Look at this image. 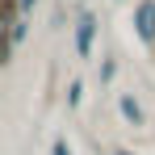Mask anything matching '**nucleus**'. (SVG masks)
I'll return each mask as SVG.
<instances>
[{
	"instance_id": "obj_1",
	"label": "nucleus",
	"mask_w": 155,
	"mask_h": 155,
	"mask_svg": "<svg viewBox=\"0 0 155 155\" xmlns=\"http://www.w3.org/2000/svg\"><path fill=\"white\" fill-rule=\"evenodd\" d=\"M134 29H138V38L155 46V0H138V8H134Z\"/></svg>"
},
{
	"instance_id": "obj_2",
	"label": "nucleus",
	"mask_w": 155,
	"mask_h": 155,
	"mask_svg": "<svg viewBox=\"0 0 155 155\" xmlns=\"http://www.w3.org/2000/svg\"><path fill=\"white\" fill-rule=\"evenodd\" d=\"M92 42H97V17L84 13V17L76 21V54H80V59L92 54Z\"/></svg>"
},
{
	"instance_id": "obj_3",
	"label": "nucleus",
	"mask_w": 155,
	"mask_h": 155,
	"mask_svg": "<svg viewBox=\"0 0 155 155\" xmlns=\"http://www.w3.org/2000/svg\"><path fill=\"white\" fill-rule=\"evenodd\" d=\"M117 109H122V117H126L130 126H143V109H138V101H134V97H126V92H122V97H117Z\"/></svg>"
},
{
	"instance_id": "obj_4",
	"label": "nucleus",
	"mask_w": 155,
	"mask_h": 155,
	"mask_svg": "<svg viewBox=\"0 0 155 155\" xmlns=\"http://www.w3.org/2000/svg\"><path fill=\"white\" fill-rule=\"evenodd\" d=\"M51 155H71V147H67V138H54V143H51Z\"/></svg>"
},
{
	"instance_id": "obj_5",
	"label": "nucleus",
	"mask_w": 155,
	"mask_h": 155,
	"mask_svg": "<svg viewBox=\"0 0 155 155\" xmlns=\"http://www.w3.org/2000/svg\"><path fill=\"white\" fill-rule=\"evenodd\" d=\"M109 80H113V59H105V63H101V84H109Z\"/></svg>"
},
{
	"instance_id": "obj_6",
	"label": "nucleus",
	"mask_w": 155,
	"mask_h": 155,
	"mask_svg": "<svg viewBox=\"0 0 155 155\" xmlns=\"http://www.w3.org/2000/svg\"><path fill=\"white\" fill-rule=\"evenodd\" d=\"M80 92H84L80 84H71V88H67V105H71V109H76V105H80Z\"/></svg>"
},
{
	"instance_id": "obj_7",
	"label": "nucleus",
	"mask_w": 155,
	"mask_h": 155,
	"mask_svg": "<svg viewBox=\"0 0 155 155\" xmlns=\"http://www.w3.org/2000/svg\"><path fill=\"white\" fill-rule=\"evenodd\" d=\"M17 8H21V13H25V8H34V0H17Z\"/></svg>"
},
{
	"instance_id": "obj_8",
	"label": "nucleus",
	"mask_w": 155,
	"mask_h": 155,
	"mask_svg": "<svg viewBox=\"0 0 155 155\" xmlns=\"http://www.w3.org/2000/svg\"><path fill=\"white\" fill-rule=\"evenodd\" d=\"M113 155H134V151H113Z\"/></svg>"
}]
</instances>
